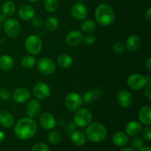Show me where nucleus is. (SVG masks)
I'll use <instances>...</instances> for the list:
<instances>
[{"label":"nucleus","mask_w":151,"mask_h":151,"mask_svg":"<svg viewBox=\"0 0 151 151\" xmlns=\"http://www.w3.org/2000/svg\"><path fill=\"white\" fill-rule=\"evenodd\" d=\"M38 124L33 119L24 117L19 119L14 127V134L18 139L27 140L35 136Z\"/></svg>","instance_id":"obj_1"},{"label":"nucleus","mask_w":151,"mask_h":151,"mask_svg":"<svg viewBox=\"0 0 151 151\" xmlns=\"http://www.w3.org/2000/svg\"><path fill=\"white\" fill-rule=\"evenodd\" d=\"M95 21L101 26H109L115 20V13L113 8L108 4H100L94 12Z\"/></svg>","instance_id":"obj_2"},{"label":"nucleus","mask_w":151,"mask_h":151,"mask_svg":"<svg viewBox=\"0 0 151 151\" xmlns=\"http://www.w3.org/2000/svg\"><path fill=\"white\" fill-rule=\"evenodd\" d=\"M87 127L86 137L91 142H101L107 137V129L101 122H93Z\"/></svg>","instance_id":"obj_3"},{"label":"nucleus","mask_w":151,"mask_h":151,"mask_svg":"<svg viewBox=\"0 0 151 151\" xmlns=\"http://www.w3.org/2000/svg\"><path fill=\"white\" fill-rule=\"evenodd\" d=\"M93 115L91 111L86 108H81L75 111L73 122L77 127L85 128L91 123Z\"/></svg>","instance_id":"obj_4"},{"label":"nucleus","mask_w":151,"mask_h":151,"mask_svg":"<svg viewBox=\"0 0 151 151\" xmlns=\"http://www.w3.org/2000/svg\"><path fill=\"white\" fill-rule=\"evenodd\" d=\"M43 43L38 35H29L25 39L24 48L26 51L30 55H38L42 50Z\"/></svg>","instance_id":"obj_5"},{"label":"nucleus","mask_w":151,"mask_h":151,"mask_svg":"<svg viewBox=\"0 0 151 151\" xmlns=\"http://www.w3.org/2000/svg\"><path fill=\"white\" fill-rule=\"evenodd\" d=\"M83 103V97L77 92L69 93L64 100L65 107L70 112H75L81 109Z\"/></svg>","instance_id":"obj_6"},{"label":"nucleus","mask_w":151,"mask_h":151,"mask_svg":"<svg viewBox=\"0 0 151 151\" xmlns=\"http://www.w3.org/2000/svg\"><path fill=\"white\" fill-rule=\"evenodd\" d=\"M146 77L141 74H132L127 79V85L130 89L133 91H139L142 90L146 84L147 83Z\"/></svg>","instance_id":"obj_7"},{"label":"nucleus","mask_w":151,"mask_h":151,"mask_svg":"<svg viewBox=\"0 0 151 151\" xmlns=\"http://www.w3.org/2000/svg\"><path fill=\"white\" fill-rule=\"evenodd\" d=\"M4 30L7 36L10 38H16L20 35L22 27L16 19L9 18L4 22Z\"/></svg>","instance_id":"obj_8"},{"label":"nucleus","mask_w":151,"mask_h":151,"mask_svg":"<svg viewBox=\"0 0 151 151\" xmlns=\"http://www.w3.org/2000/svg\"><path fill=\"white\" fill-rule=\"evenodd\" d=\"M56 64L49 58H42L37 63V69L43 75H50L55 71Z\"/></svg>","instance_id":"obj_9"},{"label":"nucleus","mask_w":151,"mask_h":151,"mask_svg":"<svg viewBox=\"0 0 151 151\" xmlns=\"http://www.w3.org/2000/svg\"><path fill=\"white\" fill-rule=\"evenodd\" d=\"M33 94L37 100H47L51 94V89H50V86L45 83H38L33 88Z\"/></svg>","instance_id":"obj_10"},{"label":"nucleus","mask_w":151,"mask_h":151,"mask_svg":"<svg viewBox=\"0 0 151 151\" xmlns=\"http://www.w3.org/2000/svg\"><path fill=\"white\" fill-rule=\"evenodd\" d=\"M41 112V104L37 99H31L28 101L25 108V113L27 117L36 118Z\"/></svg>","instance_id":"obj_11"},{"label":"nucleus","mask_w":151,"mask_h":151,"mask_svg":"<svg viewBox=\"0 0 151 151\" xmlns=\"http://www.w3.org/2000/svg\"><path fill=\"white\" fill-rule=\"evenodd\" d=\"M39 123L41 128L46 131L52 130L56 125V119L52 114L44 112L40 116Z\"/></svg>","instance_id":"obj_12"},{"label":"nucleus","mask_w":151,"mask_h":151,"mask_svg":"<svg viewBox=\"0 0 151 151\" xmlns=\"http://www.w3.org/2000/svg\"><path fill=\"white\" fill-rule=\"evenodd\" d=\"M13 100L17 103H24L31 98V93L24 87H19L14 90L12 94Z\"/></svg>","instance_id":"obj_13"},{"label":"nucleus","mask_w":151,"mask_h":151,"mask_svg":"<svg viewBox=\"0 0 151 151\" xmlns=\"http://www.w3.org/2000/svg\"><path fill=\"white\" fill-rule=\"evenodd\" d=\"M83 35L79 30H72L66 36V43L71 47H76L83 42Z\"/></svg>","instance_id":"obj_14"},{"label":"nucleus","mask_w":151,"mask_h":151,"mask_svg":"<svg viewBox=\"0 0 151 151\" xmlns=\"http://www.w3.org/2000/svg\"><path fill=\"white\" fill-rule=\"evenodd\" d=\"M116 100L119 106L122 108H128L132 105L133 96L129 91L122 89L118 92Z\"/></svg>","instance_id":"obj_15"},{"label":"nucleus","mask_w":151,"mask_h":151,"mask_svg":"<svg viewBox=\"0 0 151 151\" xmlns=\"http://www.w3.org/2000/svg\"><path fill=\"white\" fill-rule=\"evenodd\" d=\"M71 13L77 20H84L88 15V9L83 4L76 3L72 6Z\"/></svg>","instance_id":"obj_16"},{"label":"nucleus","mask_w":151,"mask_h":151,"mask_svg":"<svg viewBox=\"0 0 151 151\" xmlns=\"http://www.w3.org/2000/svg\"><path fill=\"white\" fill-rule=\"evenodd\" d=\"M142 130V125L139 122L136 120L130 121L125 126V134L131 137L138 136Z\"/></svg>","instance_id":"obj_17"},{"label":"nucleus","mask_w":151,"mask_h":151,"mask_svg":"<svg viewBox=\"0 0 151 151\" xmlns=\"http://www.w3.org/2000/svg\"><path fill=\"white\" fill-rule=\"evenodd\" d=\"M142 40L139 35H132L128 37L125 43V47L130 52H135L140 48Z\"/></svg>","instance_id":"obj_18"},{"label":"nucleus","mask_w":151,"mask_h":151,"mask_svg":"<svg viewBox=\"0 0 151 151\" xmlns=\"http://www.w3.org/2000/svg\"><path fill=\"white\" fill-rule=\"evenodd\" d=\"M139 122L145 126L151 125V108L150 106H145L142 107L138 114Z\"/></svg>","instance_id":"obj_19"},{"label":"nucleus","mask_w":151,"mask_h":151,"mask_svg":"<svg viewBox=\"0 0 151 151\" xmlns=\"http://www.w3.org/2000/svg\"><path fill=\"white\" fill-rule=\"evenodd\" d=\"M19 18L24 21L32 20L35 15V10L32 6L24 4L19 8L18 12Z\"/></svg>","instance_id":"obj_20"},{"label":"nucleus","mask_w":151,"mask_h":151,"mask_svg":"<svg viewBox=\"0 0 151 151\" xmlns=\"http://www.w3.org/2000/svg\"><path fill=\"white\" fill-rule=\"evenodd\" d=\"M15 118L10 112L6 110L0 111V125L3 128H10L14 124Z\"/></svg>","instance_id":"obj_21"},{"label":"nucleus","mask_w":151,"mask_h":151,"mask_svg":"<svg viewBox=\"0 0 151 151\" xmlns=\"http://www.w3.org/2000/svg\"><path fill=\"white\" fill-rule=\"evenodd\" d=\"M112 142L117 147H125L129 142L128 136L122 131L114 133L112 137Z\"/></svg>","instance_id":"obj_22"},{"label":"nucleus","mask_w":151,"mask_h":151,"mask_svg":"<svg viewBox=\"0 0 151 151\" xmlns=\"http://www.w3.org/2000/svg\"><path fill=\"white\" fill-rule=\"evenodd\" d=\"M14 66V60L9 55H3L0 57V69L4 72H9Z\"/></svg>","instance_id":"obj_23"},{"label":"nucleus","mask_w":151,"mask_h":151,"mask_svg":"<svg viewBox=\"0 0 151 151\" xmlns=\"http://www.w3.org/2000/svg\"><path fill=\"white\" fill-rule=\"evenodd\" d=\"M70 136L72 142L76 145L83 146L86 144V137L85 134L81 131L75 130L70 134Z\"/></svg>","instance_id":"obj_24"},{"label":"nucleus","mask_w":151,"mask_h":151,"mask_svg":"<svg viewBox=\"0 0 151 151\" xmlns=\"http://www.w3.org/2000/svg\"><path fill=\"white\" fill-rule=\"evenodd\" d=\"M16 12V4L12 1H7L1 6V13L6 17L10 18Z\"/></svg>","instance_id":"obj_25"},{"label":"nucleus","mask_w":151,"mask_h":151,"mask_svg":"<svg viewBox=\"0 0 151 151\" xmlns=\"http://www.w3.org/2000/svg\"><path fill=\"white\" fill-rule=\"evenodd\" d=\"M73 63V60L71 55L66 54H61L58 58V64L62 69H68Z\"/></svg>","instance_id":"obj_26"},{"label":"nucleus","mask_w":151,"mask_h":151,"mask_svg":"<svg viewBox=\"0 0 151 151\" xmlns=\"http://www.w3.org/2000/svg\"><path fill=\"white\" fill-rule=\"evenodd\" d=\"M44 25L47 31L52 32L58 27L59 20L55 16H50L46 19L45 22H44Z\"/></svg>","instance_id":"obj_27"},{"label":"nucleus","mask_w":151,"mask_h":151,"mask_svg":"<svg viewBox=\"0 0 151 151\" xmlns=\"http://www.w3.org/2000/svg\"><path fill=\"white\" fill-rule=\"evenodd\" d=\"M97 27L96 22L91 19H86L81 24V29L86 33H91Z\"/></svg>","instance_id":"obj_28"},{"label":"nucleus","mask_w":151,"mask_h":151,"mask_svg":"<svg viewBox=\"0 0 151 151\" xmlns=\"http://www.w3.org/2000/svg\"><path fill=\"white\" fill-rule=\"evenodd\" d=\"M21 64L24 69H32L36 64V60L32 55H26L22 59Z\"/></svg>","instance_id":"obj_29"},{"label":"nucleus","mask_w":151,"mask_h":151,"mask_svg":"<svg viewBox=\"0 0 151 151\" xmlns=\"http://www.w3.org/2000/svg\"><path fill=\"white\" fill-rule=\"evenodd\" d=\"M44 7L48 13H54L58 7V0H45Z\"/></svg>","instance_id":"obj_30"},{"label":"nucleus","mask_w":151,"mask_h":151,"mask_svg":"<svg viewBox=\"0 0 151 151\" xmlns=\"http://www.w3.org/2000/svg\"><path fill=\"white\" fill-rule=\"evenodd\" d=\"M97 97L94 91H88L84 94L83 97V101L86 104H91L97 100Z\"/></svg>","instance_id":"obj_31"},{"label":"nucleus","mask_w":151,"mask_h":151,"mask_svg":"<svg viewBox=\"0 0 151 151\" xmlns=\"http://www.w3.org/2000/svg\"><path fill=\"white\" fill-rule=\"evenodd\" d=\"M60 139H61V134L58 131H53L49 134L48 141L50 144H58L60 142Z\"/></svg>","instance_id":"obj_32"},{"label":"nucleus","mask_w":151,"mask_h":151,"mask_svg":"<svg viewBox=\"0 0 151 151\" xmlns=\"http://www.w3.org/2000/svg\"><path fill=\"white\" fill-rule=\"evenodd\" d=\"M96 40L97 38L95 35L91 33H86L85 35H83V42H84L87 45H92L96 42Z\"/></svg>","instance_id":"obj_33"},{"label":"nucleus","mask_w":151,"mask_h":151,"mask_svg":"<svg viewBox=\"0 0 151 151\" xmlns=\"http://www.w3.org/2000/svg\"><path fill=\"white\" fill-rule=\"evenodd\" d=\"M31 151H50V149L48 146L44 143L38 142L32 146Z\"/></svg>","instance_id":"obj_34"},{"label":"nucleus","mask_w":151,"mask_h":151,"mask_svg":"<svg viewBox=\"0 0 151 151\" xmlns=\"http://www.w3.org/2000/svg\"><path fill=\"white\" fill-rule=\"evenodd\" d=\"M44 20L39 16H34L32 19V25L36 29L42 27L44 25Z\"/></svg>","instance_id":"obj_35"},{"label":"nucleus","mask_w":151,"mask_h":151,"mask_svg":"<svg viewBox=\"0 0 151 151\" xmlns=\"http://www.w3.org/2000/svg\"><path fill=\"white\" fill-rule=\"evenodd\" d=\"M125 44L120 42H117L114 44L112 50H113L114 52L116 53V54H121L125 51Z\"/></svg>","instance_id":"obj_36"},{"label":"nucleus","mask_w":151,"mask_h":151,"mask_svg":"<svg viewBox=\"0 0 151 151\" xmlns=\"http://www.w3.org/2000/svg\"><path fill=\"white\" fill-rule=\"evenodd\" d=\"M10 91L5 88H2L0 89V99L4 101H7L10 98Z\"/></svg>","instance_id":"obj_37"},{"label":"nucleus","mask_w":151,"mask_h":151,"mask_svg":"<svg viewBox=\"0 0 151 151\" xmlns=\"http://www.w3.org/2000/svg\"><path fill=\"white\" fill-rule=\"evenodd\" d=\"M142 137L145 140L150 142L151 140V128L150 126H146L145 128L142 130Z\"/></svg>","instance_id":"obj_38"},{"label":"nucleus","mask_w":151,"mask_h":151,"mask_svg":"<svg viewBox=\"0 0 151 151\" xmlns=\"http://www.w3.org/2000/svg\"><path fill=\"white\" fill-rule=\"evenodd\" d=\"M143 145H144V143H143L142 139L141 138H139V137H135V138L132 140L133 147L135 149H137V150H139V149H140L141 147H142Z\"/></svg>","instance_id":"obj_39"},{"label":"nucleus","mask_w":151,"mask_h":151,"mask_svg":"<svg viewBox=\"0 0 151 151\" xmlns=\"http://www.w3.org/2000/svg\"><path fill=\"white\" fill-rule=\"evenodd\" d=\"M145 95L146 98L150 101L151 100V83L148 82L145 85Z\"/></svg>","instance_id":"obj_40"},{"label":"nucleus","mask_w":151,"mask_h":151,"mask_svg":"<svg viewBox=\"0 0 151 151\" xmlns=\"http://www.w3.org/2000/svg\"><path fill=\"white\" fill-rule=\"evenodd\" d=\"M76 125H75V124L74 123V122H70V123H69V125H66V133L68 134V135H70L71 134H72V132H73L74 131H75L76 130Z\"/></svg>","instance_id":"obj_41"},{"label":"nucleus","mask_w":151,"mask_h":151,"mask_svg":"<svg viewBox=\"0 0 151 151\" xmlns=\"http://www.w3.org/2000/svg\"><path fill=\"white\" fill-rule=\"evenodd\" d=\"M145 68L147 69V71L150 72L151 71V58H148L145 60Z\"/></svg>","instance_id":"obj_42"},{"label":"nucleus","mask_w":151,"mask_h":151,"mask_svg":"<svg viewBox=\"0 0 151 151\" xmlns=\"http://www.w3.org/2000/svg\"><path fill=\"white\" fill-rule=\"evenodd\" d=\"M145 17L147 21L151 20V7H149L145 13Z\"/></svg>","instance_id":"obj_43"},{"label":"nucleus","mask_w":151,"mask_h":151,"mask_svg":"<svg viewBox=\"0 0 151 151\" xmlns=\"http://www.w3.org/2000/svg\"><path fill=\"white\" fill-rule=\"evenodd\" d=\"M58 125L60 127H65V126H66V121L64 119H63V118H60V119L58 120Z\"/></svg>","instance_id":"obj_44"},{"label":"nucleus","mask_w":151,"mask_h":151,"mask_svg":"<svg viewBox=\"0 0 151 151\" xmlns=\"http://www.w3.org/2000/svg\"><path fill=\"white\" fill-rule=\"evenodd\" d=\"M139 151H151L150 147H142L139 149Z\"/></svg>","instance_id":"obj_45"},{"label":"nucleus","mask_w":151,"mask_h":151,"mask_svg":"<svg viewBox=\"0 0 151 151\" xmlns=\"http://www.w3.org/2000/svg\"><path fill=\"white\" fill-rule=\"evenodd\" d=\"M6 16H4V15H3L2 13H1V15H0V22H1V23H2V22H5V20H6Z\"/></svg>","instance_id":"obj_46"},{"label":"nucleus","mask_w":151,"mask_h":151,"mask_svg":"<svg viewBox=\"0 0 151 151\" xmlns=\"http://www.w3.org/2000/svg\"><path fill=\"white\" fill-rule=\"evenodd\" d=\"M120 151H135L132 147H123Z\"/></svg>","instance_id":"obj_47"},{"label":"nucleus","mask_w":151,"mask_h":151,"mask_svg":"<svg viewBox=\"0 0 151 151\" xmlns=\"http://www.w3.org/2000/svg\"><path fill=\"white\" fill-rule=\"evenodd\" d=\"M4 139V134L1 131H0V143Z\"/></svg>","instance_id":"obj_48"},{"label":"nucleus","mask_w":151,"mask_h":151,"mask_svg":"<svg viewBox=\"0 0 151 151\" xmlns=\"http://www.w3.org/2000/svg\"><path fill=\"white\" fill-rule=\"evenodd\" d=\"M39 1H41V0H29V2H31V3H37V2H38Z\"/></svg>","instance_id":"obj_49"},{"label":"nucleus","mask_w":151,"mask_h":151,"mask_svg":"<svg viewBox=\"0 0 151 151\" xmlns=\"http://www.w3.org/2000/svg\"><path fill=\"white\" fill-rule=\"evenodd\" d=\"M77 3H81V4H83V3L85 1V0H75Z\"/></svg>","instance_id":"obj_50"},{"label":"nucleus","mask_w":151,"mask_h":151,"mask_svg":"<svg viewBox=\"0 0 151 151\" xmlns=\"http://www.w3.org/2000/svg\"><path fill=\"white\" fill-rule=\"evenodd\" d=\"M1 29H2V24H1V22H0V31L1 30Z\"/></svg>","instance_id":"obj_51"}]
</instances>
